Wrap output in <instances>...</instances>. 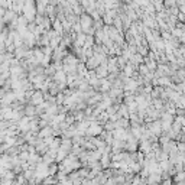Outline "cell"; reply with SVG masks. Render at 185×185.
<instances>
[{
    "instance_id": "6da1fadb",
    "label": "cell",
    "mask_w": 185,
    "mask_h": 185,
    "mask_svg": "<svg viewBox=\"0 0 185 185\" xmlns=\"http://www.w3.org/2000/svg\"><path fill=\"white\" fill-rule=\"evenodd\" d=\"M81 25H83V28L84 29H88V26H90V23H91V17H88V16H83L81 17Z\"/></svg>"
}]
</instances>
